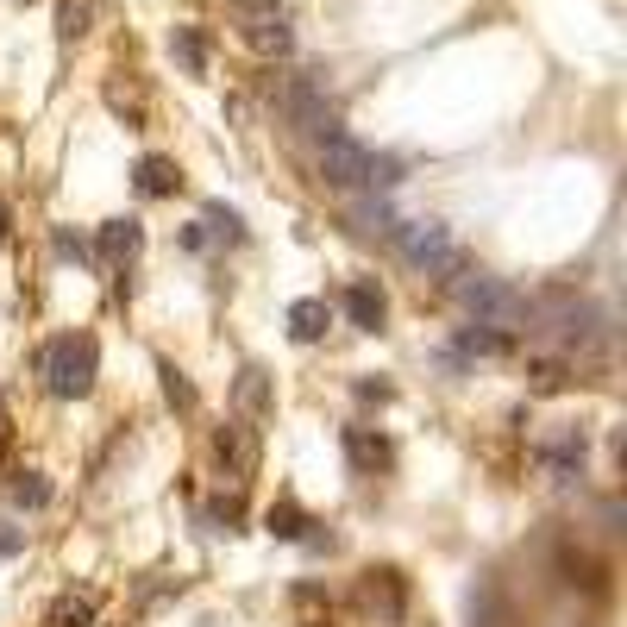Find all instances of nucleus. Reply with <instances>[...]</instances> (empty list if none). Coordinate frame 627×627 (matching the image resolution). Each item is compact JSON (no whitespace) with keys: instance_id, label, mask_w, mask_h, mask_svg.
I'll return each mask as SVG.
<instances>
[{"instance_id":"obj_14","label":"nucleus","mask_w":627,"mask_h":627,"mask_svg":"<svg viewBox=\"0 0 627 627\" xmlns=\"http://www.w3.org/2000/svg\"><path fill=\"white\" fill-rule=\"evenodd\" d=\"M88 621H95V602L88 596H63L51 609V627H88Z\"/></svg>"},{"instance_id":"obj_20","label":"nucleus","mask_w":627,"mask_h":627,"mask_svg":"<svg viewBox=\"0 0 627 627\" xmlns=\"http://www.w3.org/2000/svg\"><path fill=\"white\" fill-rule=\"evenodd\" d=\"M13 496H19V502H26V508H38V502H51V483H44L38 471H26V477H19V483H13Z\"/></svg>"},{"instance_id":"obj_6","label":"nucleus","mask_w":627,"mask_h":627,"mask_svg":"<svg viewBox=\"0 0 627 627\" xmlns=\"http://www.w3.org/2000/svg\"><path fill=\"white\" fill-rule=\"evenodd\" d=\"M132 189L145 195V201H164V195H176V189H182V176H176V164H170V157H138Z\"/></svg>"},{"instance_id":"obj_1","label":"nucleus","mask_w":627,"mask_h":627,"mask_svg":"<svg viewBox=\"0 0 627 627\" xmlns=\"http://www.w3.org/2000/svg\"><path fill=\"white\" fill-rule=\"evenodd\" d=\"M320 176L333 182V189H396V164L389 157H377L370 145H358L345 126L320 132Z\"/></svg>"},{"instance_id":"obj_15","label":"nucleus","mask_w":627,"mask_h":627,"mask_svg":"<svg viewBox=\"0 0 627 627\" xmlns=\"http://www.w3.org/2000/svg\"><path fill=\"white\" fill-rule=\"evenodd\" d=\"M301 527H308V521H301V508H295V502L270 508V533H276V540H301Z\"/></svg>"},{"instance_id":"obj_10","label":"nucleus","mask_w":627,"mask_h":627,"mask_svg":"<svg viewBox=\"0 0 627 627\" xmlns=\"http://www.w3.org/2000/svg\"><path fill=\"white\" fill-rule=\"evenodd\" d=\"M138 245H145L138 220H107V226H101V258H107V264H126V258H138Z\"/></svg>"},{"instance_id":"obj_2","label":"nucleus","mask_w":627,"mask_h":627,"mask_svg":"<svg viewBox=\"0 0 627 627\" xmlns=\"http://www.w3.org/2000/svg\"><path fill=\"white\" fill-rule=\"evenodd\" d=\"M95 370H101V352L88 333H69V339H51L44 345V389L63 402H82L95 389Z\"/></svg>"},{"instance_id":"obj_11","label":"nucleus","mask_w":627,"mask_h":627,"mask_svg":"<svg viewBox=\"0 0 627 627\" xmlns=\"http://www.w3.org/2000/svg\"><path fill=\"white\" fill-rule=\"evenodd\" d=\"M170 57L189 69V76H207V38H201L195 26H176V32H170Z\"/></svg>"},{"instance_id":"obj_17","label":"nucleus","mask_w":627,"mask_h":627,"mask_svg":"<svg viewBox=\"0 0 627 627\" xmlns=\"http://www.w3.org/2000/svg\"><path fill=\"white\" fill-rule=\"evenodd\" d=\"M345 452H352L358 464H383V458H389L383 439H364V433H345Z\"/></svg>"},{"instance_id":"obj_7","label":"nucleus","mask_w":627,"mask_h":627,"mask_svg":"<svg viewBox=\"0 0 627 627\" xmlns=\"http://www.w3.org/2000/svg\"><path fill=\"white\" fill-rule=\"evenodd\" d=\"M214 458L226 464L232 477H245L251 464H258V439H251L245 427H226V433H214Z\"/></svg>"},{"instance_id":"obj_12","label":"nucleus","mask_w":627,"mask_h":627,"mask_svg":"<svg viewBox=\"0 0 627 627\" xmlns=\"http://www.w3.org/2000/svg\"><path fill=\"white\" fill-rule=\"evenodd\" d=\"M88 19H95V0H63V7H57V32L63 38H82Z\"/></svg>"},{"instance_id":"obj_5","label":"nucleus","mask_w":627,"mask_h":627,"mask_svg":"<svg viewBox=\"0 0 627 627\" xmlns=\"http://www.w3.org/2000/svg\"><path fill=\"white\" fill-rule=\"evenodd\" d=\"M245 44H251L258 57H289V51H295L289 13H276L270 0H264V7H251V13H245Z\"/></svg>"},{"instance_id":"obj_22","label":"nucleus","mask_w":627,"mask_h":627,"mask_svg":"<svg viewBox=\"0 0 627 627\" xmlns=\"http://www.w3.org/2000/svg\"><path fill=\"white\" fill-rule=\"evenodd\" d=\"M19 546H26V540H19V527H0V559H13Z\"/></svg>"},{"instance_id":"obj_8","label":"nucleus","mask_w":627,"mask_h":627,"mask_svg":"<svg viewBox=\"0 0 627 627\" xmlns=\"http://www.w3.org/2000/svg\"><path fill=\"white\" fill-rule=\"evenodd\" d=\"M327 320H333V308L320 295H301V301H289V333L301 339V345H314L320 333H327Z\"/></svg>"},{"instance_id":"obj_23","label":"nucleus","mask_w":627,"mask_h":627,"mask_svg":"<svg viewBox=\"0 0 627 627\" xmlns=\"http://www.w3.org/2000/svg\"><path fill=\"white\" fill-rule=\"evenodd\" d=\"M7 446H13V439H7V427H0V458H7Z\"/></svg>"},{"instance_id":"obj_24","label":"nucleus","mask_w":627,"mask_h":627,"mask_svg":"<svg viewBox=\"0 0 627 627\" xmlns=\"http://www.w3.org/2000/svg\"><path fill=\"white\" fill-rule=\"evenodd\" d=\"M0 239H7V207H0Z\"/></svg>"},{"instance_id":"obj_3","label":"nucleus","mask_w":627,"mask_h":627,"mask_svg":"<svg viewBox=\"0 0 627 627\" xmlns=\"http://www.w3.org/2000/svg\"><path fill=\"white\" fill-rule=\"evenodd\" d=\"M452 295H458V308L471 320H483V327H521L527 320V295L515 283H502V276H490V270H464Z\"/></svg>"},{"instance_id":"obj_19","label":"nucleus","mask_w":627,"mask_h":627,"mask_svg":"<svg viewBox=\"0 0 627 627\" xmlns=\"http://www.w3.org/2000/svg\"><path fill=\"white\" fill-rule=\"evenodd\" d=\"M207 226H214L220 239H239V232H245V226H239V214H232L226 201H207Z\"/></svg>"},{"instance_id":"obj_9","label":"nucleus","mask_w":627,"mask_h":627,"mask_svg":"<svg viewBox=\"0 0 627 627\" xmlns=\"http://www.w3.org/2000/svg\"><path fill=\"white\" fill-rule=\"evenodd\" d=\"M383 308H389V301H383L377 283H352V289H345V314H352V327L377 333V327H383Z\"/></svg>"},{"instance_id":"obj_16","label":"nucleus","mask_w":627,"mask_h":627,"mask_svg":"<svg viewBox=\"0 0 627 627\" xmlns=\"http://www.w3.org/2000/svg\"><path fill=\"white\" fill-rule=\"evenodd\" d=\"M352 220H358V232H389V226H396L383 201H358V207H352Z\"/></svg>"},{"instance_id":"obj_13","label":"nucleus","mask_w":627,"mask_h":627,"mask_svg":"<svg viewBox=\"0 0 627 627\" xmlns=\"http://www.w3.org/2000/svg\"><path fill=\"white\" fill-rule=\"evenodd\" d=\"M458 352H483V358H490V352H508V339H502L496 327H483V320H477V327H464V333H458Z\"/></svg>"},{"instance_id":"obj_4","label":"nucleus","mask_w":627,"mask_h":627,"mask_svg":"<svg viewBox=\"0 0 627 627\" xmlns=\"http://www.w3.org/2000/svg\"><path fill=\"white\" fill-rule=\"evenodd\" d=\"M396 232V251L421 270V276H452V270H464V251H458V239H452V226H439V220H396L389 226Z\"/></svg>"},{"instance_id":"obj_21","label":"nucleus","mask_w":627,"mask_h":627,"mask_svg":"<svg viewBox=\"0 0 627 627\" xmlns=\"http://www.w3.org/2000/svg\"><path fill=\"white\" fill-rule=\"evenodd\" d=\"M239 402L251 414H264V370H245V383H239Z\"/></svg>"},{"instance_id":"obj_18","label":"nucleus","mask_w":627,"mask_h":627,"mask_svg":"<svg viewBox=\"0 0 627 627\" xmlns=\"http://www.w3.org/2000/svg\"><path fill=\"white\" fill-rule=\"evenodd\" d=\"M164 396H170V408H195V389L176 364H164Z\"/></svg>"},{"instance_id":"obj_25","label":"nucleus","mask_w":627,"mask_h":627,"mask_svg":"<svg viewBox=\"0 0 627 627\" xmlns=\"http://www.w3.org/2000/svg\"><path fill=\"white\" fill-rule=\"evenodd\" d=\"M239 7H264V0H239Z\"/></svg>"}]
</instances>
